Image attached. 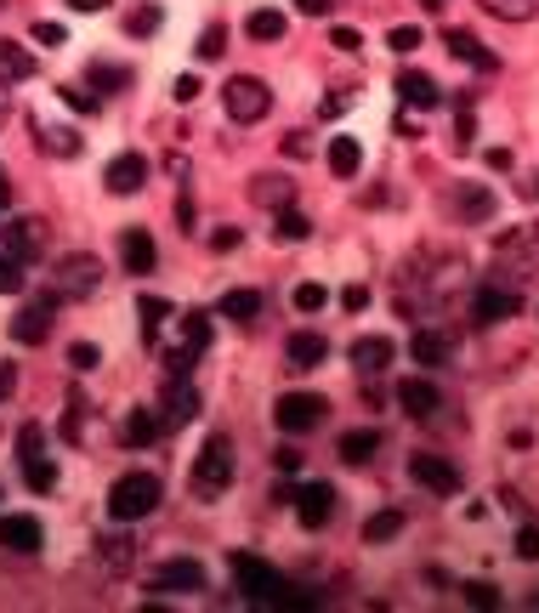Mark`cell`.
Returning a JSON list of instances; mask_svg holds the SVG:
<instances>
[{
    "label": "cell",
    "mask_w": 539,
    "mask_h": 613,
    "mask_svg": "<svg viewBox=\"0 0 539 613\" xmlns=\"http://www.w3.org/2000/svg\"><path fill=\"white\" fill-rule=\"evenodd\" d=\"M159 500H165V483L154 472H125L114 489H108V517L114 523H142V517H154Z\"/></svg>",
    "instance_id": "6da1fadb"
},
{
    "label": "cell",
    "mask_w": 539,
    "mask_h": 613,
    "mask_svg": "<svg viewBox=\"0 0 539 613\" xmlns=\"http://www.w3.org/2000/svg\"><path fill=\"white\" fill-rule=\"evenodd\" d=\"M233 579H239V596H244V602H256V608H279L284 591H290L279 568H273V562H261V557H250V551L233 557Z\"/></svg>",
    "instance_id": "7a4b0ae2"
},
{
    "label": "cell",
    "mask_w": 539,
    "mask_h": 613,
    "mask_svg": "<svg viewBox=\"0 0 539 613\" xmlns=\"http://www.w3.org/2000/svg\"><path fill=\"white\" fill-rule=\"evenodd\" d=\"M222 108L233 125H256L267 120V108H273V91H267V80H256V74H233L222 86Z\"/></svg>",
    "instance_id": "3957f363"
},
{
    "label": "cell",
    "mask_w": 539,
    "mask_h": 613,
    "mask_svg": "<svg viewBox=\"0 0 539 613\" xmlns=\"http://www.w3.org/2000/svg\"><path fill=\"white\" fill-rule=\"evenodd\" d=\"M233 443H227V432H216V438H205V449H199V460H193V489L199 494H222L227 483H233Z\"/></svg>",
    "instance_id": "277c9868"
},
{
    "label": "cell",
    "mask_w": 539,
    "mask_h": 613,
    "mask_svg": "<svg viewBox=\"0 0 539 613\" xmlns=\"http://www.w3.org/2000/svg\"><path fill=\"white\" fill-rule=\"evenodd\" d=\"M324 415H330V403L318 398V392H284V398L273 403V421H279V432H290V438L318 432V426H324Z\"/></svg>",
    "instance_id": "5b68a950"
},
{
    "label": "cell",
    "mask_w": 539,
    "mask_h": 613,
    "mask_svg": "<svg viewBox=\"0 0 539 613\" xmlns=\"http://www.w3.org/2000/svg\"><path fill=\"white\" fill-rule=\"evenodd\" d=\"M57 307H63V296H35V301H23L18 307V318H12V341L18 347H46V335H52V324H57Z\"/></svg>",
    "instance_id": "8992f818"
},
{
    "label": "cell",
    "mask_w": 539,
    "mask_h": 613,
    "mask_svg": "<svg viewBox=\"0 0 539 613\" xmlns=\"http://www.w3.org/2000/svg\"><path fill=\"white\" fill-rule=\"evenodd\" d=\"M148 591L193 596V591H205V568H199L193 557H171V562H159L154 574H148Z\"/></svg>",
    "instance_id": "52a82bcc"
},
{
    "label": "cell",
    "mask_w": 539,
    "mask_h": 613,
    "mask_svg": "<svg viewBox=\"0 0 539 613\" xmlns=\"http://www.w3.org/2000/svg\"><path fill=\"white\" fill-rule=\"evenodd\" d=\"M97 284H103V262H97V256H63V262H57V296L63 301L91 296Z\"/></svg>",
    "instance_id": "ba28073f"
},
{
    "label": "cell",
    "mask_w": 539,
    "mask_h": 613,
    "mask_svg": "<svg viewBox=\"0 0 539 613\" xmlns=\"http://www.w3.org/2000/svg\"><path fill=\"white\" fill-rule=\"evenodd\" d=\"M142 182H148V159L131 148V154H114L103 165V188L114 193V199H131V193H142Z\"/></svg>",
    "instance_id": "9c48e42d"
},
{
    "label": "cell",
    "mask_w": 539,
    "mask_h": 613,
    "mask_svg": "<svg viewBox=\"0 0 539 613\" xmlns=\"http://www.w3.org/2000/svg\"><path fill=\"white\" fill-rule=\"evenodd\" d=\"M409 477L432 494H460V466L443 455H409Z\"/></svg>",
    "instance_id": "30bf717a"
},
{
    "label": "cell",
    "mask_w": 539,
    "mask_h": 613,
    "mask_svg": "<svg viewBox=\"0 0 539 613\" xmlns=\"http://www.w3.org/2000/svg\"><path fill=\"white\" fill-rule=\"evenodd\" d=\"M290 506H296L301 528H324L335 517V489L330 483H301V489L290 494Z\"/></svg>",
    "instance_id": "8fae6325"
},
{
    "label": "cell",
    "mask_w": 539,
    "mask_h": 613,
    "mask_svg": "<svg viewBox=\"0 0 539 613\" xmlns=\"http://www.w3.org/2000/svg\"><path fill=\"white\" fill-rule=\"evenodd\" d=\"M40 540H46V534H40V517H29V511H6V517H0V545H6V551L35 557Z\"/></svg>",
    "instance_id": "7c38bea8"
},
{
    "label": "cell",
    "mask_w": 539,
    "mask_h": 613,
    "mask_svg": "<svg viewBox=\"0 0 539 613\" xmlns=\"http://www.w3.org/2000/svg\"><path fill=\"white\" fill-rule=\"evenodd\" d=\"M40 245H46V233H40L35 216H18V222H6V228H0V250H6V256H18L23 267L40 256Z\"/></svg>",
    "instance_id": "4fadbf2b"
},
{
    "label": "cell",
    "mask_w": 539,
    "mask_h": 613,
    "mask_svg": "<svg viewBox=\"0 0 539 613\" xmlns=\"http://www.w3.org/2000/svg\"><path fill=\"white\" fill-rule=\"evenodd\" d=\"M398 403H403V415H415V421H432L437 409H443V392H437L426 375H409V381H398Z\"/></svg>",
    "instance_id": "5bb4252c"
},
{
    "label": "cell",
    "mask_w": 539,
    "mask_h": 613,
    "mask_svg": "<svg viewBox=\"0 0 539 613\" xmlns=\"http://www.w3.org/2000/svg\"><path fill=\"white\" fill-rule=\"evenodd\" d=\"M188 421H199V392H193L188 375H182V381L165 386V403H159V426H188Z\"/></svg>",
    "instance_id": "9a60e30c"
},
{
    "label": "cell",
    "mask_w": 539,
    "mask_h": 613,
    "mask_svg": "<svg viewBox=\"0 0 539 613\" xmlns=\"http://www.w3.org/2000/svg\"><path fill=\"white\" fill-rule=\"evenodd\" d=\"M443 46H449V57H460V63H471V69L477 74H494L500 69V57L488 52L483 40L477 35H466V29H449V35H443Z\"/></svg>",
    "instance_id": "2e32d148"
},
{
    "label": "cell",
    "mask_w": 539,
    "mask_h": 613,
    "mask_svg": "<svg viewBox=\"0 0 539 613\" xmlns=\"http://www.w3.org/2000/svg\"><path fill=\"white\" fill-rule=\"evenodd\" d=\"M392 358H398L392 335H358V341H352V364H358V375H381Z\"/></svg>",
    "instance_id": "e0dca14e"
},
{
    "label": "cell",
    "mask_w": 539,
    "mask_h": 613,
    "mask_svg": "<svg viewBox=\"0 0 539 613\" xmlns=\"http://www.w3.org/2000/svg\"><path fill=\"white\" fill-rule=\"evenodd\" d=\"M284 358H290V369H318L324 358H330V341L318 330H296L290 341H284Z\"/></svg>",
    "instance_id": "ac0fdd59"
},
{
    "label": "cell",
    "mask_w": 539,
    "mask_h": 613,
    "mask_svg": "<svg viewBox=\"0 0 539 613\" xmlns=\"http://www.w3.org/2000/svg\"><path fill=\"white\" fill-rule=\"evenodd\" d=\"M517 313V290H500V284H488V290H477V301H471V318L477 324H500V318Z\"/></svg>",
    "instance_id": "d6986e66"
},
{
    "label": "cell",
    "mask_w": 539,
    "mask_h": 613,
    "mask_svg": "<svg viewBox=\"0 0 539 613\" xmlns=\"http://www.w3.org/2000/svg\"><path fill=\"white\" fill-rule=\"evenodd\" d=\"M120 262H125V273H154V262H159V250H154V239L142 228H131L120 239Z\"/></svg>",
    "instance_id": "ffe728a7"
},
{
    "label": "cell",
    "mask_w": 539,
    "mask_h": 613,
    "mask_svg": "<svg viewBox=\"0 0 539 613\" xmlns=\"http://www.w3.org/2000/svg\"><path fill=\"white\" fill-rule=\"evenodd\" d=\"M398 97H403V103H415V108H437V103H443L437 80H432V74H420V69H403L398 74Z\"/></svg>",
    "instance_id": "44dd1931"
},
{
    "label": "cell",
    "mask_w": 539,
    "mask_h": 613,
    "mask_svg": "<svg viewBox=\"0 0 539 613\" xmlns=\"http://www.w3.org/2000/svg\"><path fill=\"white\" fill-rule=\"evenodd\" d=\"M409 358H415V364H426V369H443L454 352H449V341H443L437 330H415V335H409Z\"/></svg>",
    "instance_id": "7402d4cb"
},
{
    "label": "cell",
    "mask_w": 539,
    "mask_h": 613,
    "mask_svg": "<svg viewBox=\"0 0 539 613\" xmlns=\"http://www.w3.org/2000/svg\"><path fill=\"white\" fill-rule=\"evenodd\" d=\"M324 159H330V171L347 182V176L364 171V142H358V137H330V154H324Z\"/></svg>",
    "instance_id": "603a6c76"
},
{
    "label": "cell",
    "mask_w": 539,
    "mask_h": 613,
    "mask_svg": "<svg viewBox=\"0 0 539 613\" xmlns=\"http://www.w3.org/2000/svg\"><path fill=\"white\" fill-rule=\"evenodd\" d=\"M0 74H6V80H35L40 63H35V52H23L18 40L0 35Z\"/></svg>",
    "instance_id": "cb8c5ba5"
},
{
    "label": "cell",
    "mask_w": 539,
    "mask_h": 613,
    "mask_svg": "<svg viewBox=\"0 0 539 613\" xmlns=\"http://www.w3.org/2000/svg\"><path fill=\"white\" fill-rule=\"evenodd\" d=\"M284 29H290V18H284V12H273V6H261V12H250V18H244V35L261 40V46L284 40Z\"/></svg>",
    "instance_id": "d4e9b609"
},
{
    "label": "cell",
    "mask_w": 539,
    "mask_h": 613,
    "mask_svg": "<svg viewBox=\"0 0 539 613\" xmlns=\"http://www.w3.org/2000/svg\"><path fill=\"white\" fill-rule=\"evenodd\" d=\"M375 449H381V432H375V426H352V432H341V460H347V466H364Z\"/></svg>",
    "instance_id": "484cf974"
},
{
    "label": "cell",
    "mask_w": 539,
    "mask_h": 613,
    "mask_svg": "<svg viewBox=\"0 0 539 613\" xmlns=\"http://www.w3.org/2000/svg\"><path fill=\"white\" fill-rule=\"evenodd\" d=\"M250 199H256V205H273V211H290L296 188H290L284 176H256V182H250Z\"/></svg>",
    "instance_id": "4316f807"
},
{
    "label": "cell",
    "mask_w": 539,
    "mask_h": 613,
    "mask_svg": "<svg viewBox=\"0 0 539 613\" xmlns=\"http://www.w3.org/2000/svg\"><path fill=\"white\" fill-rule=\"evenodd\" d=\"M216 313L233 318V324H250V318L261 313V296H256V290H227V296L216 301Z\"/></svg>",
    "instance_id": "83f0119b"
},
{
    "label": "cell",
    "mask_w": 539,
    "mask_h": 613,
    "mask_svg": "<svg viewBox=\"0 0 539 613\" xmlns=\"http://www.w3.org/2000/svg\"><path fill=\"white\" fill-rule=\"evenodd\" d=\"M403 534V511L398 506H386V511H375L364 523V545H386V540H398Z\"/></svg>",
    "instance_id": "f1b7e54d"
},
{
    "label": "cell",
    "mask_w": 539,
    "mask_h": 613,
    "mask_svg": "<svg viewBox=\"0 0 539 613\" xmlns=\"http://www.w3.org/2000/svg\"><path fill=\"white\" fill-rule=\"evenodd\" d=\"M182 347H188V352H205L210 347V313H199V307L182 313Z\"/></svg>",
    "instance_id": "f546056e"
},
{
    "label": "cell",
    "mask_w": 539,
    "mask_h": 613,
    "mask_svg": "<svg viewBox=\"0 0 539 613\" xmlns=\"http://www.w3.org/2000/svg\"><path fill=\"white\" fill-rule=\"evenodd\" d=\"M40 148H52L57 159H74L80 154V131L74 125H52V131H40Z\"/></svg>",
    "instance_id": "4dcf8cb0"
},
{
    "label": "cell",
    "mask_w": 539,
    "mask_h": 613,
    "mask_svg": "<svg viewBox=\"0 0 539 613\" xmlns=\"http://www.w3.org/2000/svg\"><path fill=\"white\" fill-rule=\"evenodd\" d=\"M483 12H488V18H505V23H528L539 6H534V0H483Z\"/></svg>",
    "instance_id": "1f68e13d"
},
{
    "label": "cell",
    "mask_w": 539,
    "mask_h": 613,
    "mask_svg": "<svg viewBox=\"0 0 539 613\" xmlns=\"http://www.w3.org/2000/svg\"><path fill=\"white\" fill-rule=\"evenodd\" d=\"M23 483H29V489H35V494H52L57 489V466H52V460H23Z\"/></svg>",
    "instance_id": "d6a6232c"
},
{
    "label": "cell",
    "mask_w": 539,
    "mask_h": 613,
    "mask_svg": "<svg viewBox=\"0 0 539 613\" xmlns=\"http://www.w3.org/2000/svg\"><path fill=\"white\" fill-rule=\"evenodd\" d=\"M159 432H165V426H159V415H148V409H137V415H131V421H125V443H154Z\"/></svg>",
    "instance_id": "836d02e7"
},
{
    "label": "cell",
    "mask_w": 539,
    "mask_h": 613,
    "mask_svg": "<svg viewBox=\"0 0 539 613\" xmlns=\"http://www.w3.org/2000/svg\"><path fill=\"white\" fill-rule=\"evenodd\" d=\"M460 211H466L471 222H483V216L494 211V193H488V188H477V182H471V188H460Z\"/></svg>",
    "instance_id": "e575fe53"
},
{
    "label": "cell",
    "mask_w": 539,
    "mask_h": 613,
    "mask_svg": "<svg viewBox=\"0 0 539 613\" xmlns=\"http://www.w3.org/2000/svg\"><path fill=\"white\" fill-rule=\"evenodd\" d=\"M23 284H29L23 262H18V256H6V250H0V296H18Z\"/></svg>",
    "instance_id": "d590c367"
},
{
    "label": "cell",
    "mask_w": 539,
    "mask_h": 613,
    "mask_svg": "<svg viewBox=\"0 0 539 613\" xmlns=\"http://www.w3.org/2000/svg\"><path fill=\"white\" fill-rule=\"evenodd\" d=\"M273 228H279V239H284V245H301V239L313 233V222H307L301 211H279V222H273Z\"/></svg>",
    "instance_id": "8d00e7d4"
},
{
    "label": "cell",
    "mask_w": 539,
    "mask_h": 613,
    "mask_svg": "<svg viewBox=\"0 0 539 613\" xmlns=\"http://www.w3.org/2000/svg\"><path fill=\"white\" fill-rule=\"evenodd\" d=\"M324 307H330L324 284H296V313H324Z\"/></svg>",
    "instance_id": "74e56055"
},
{
    "label": "cell",
    "mask_w": 539,
    "mask_h": 613,
    "mask_svg": "<svg viewBox=\"0 0 539 613\" xmlns=\"http://www.w3.org/2000/svg\"><path fill=\"white\" fill-rule=\"evenodd\" d=\"M460 596H466L471 608H500V591H494L488 579H466V585H460Z\"/></svg>",
    "instance_id": "f35d334b"
},
{
    "label": "cell",
    "mask_w": 539,
    "mask_h": 613,
    "mask_svg": "<svg viewBox=\"0 0 539 613\" xmlns=\"http://www.w3.org/2000/svg\"><path fill=\"white\" fill-rule=\"evenodd\" d=\"M91 86H108V91H120L125 80H131V69H120V63H91V74H86Z\"/></svg>",
    "instance_id": "ab89813d"
},
{
    "label": "cell",
    "mask_w": 539,
    "mask_h": 613,
    "mask_svg": "<svg viewBox=\"0 0 539 613\" xmlns=\"http://www.w3.org/2000/svg\"><path fill=\"white\" fill-rule=\"evenodd\" d=\"M222 52H227V29L222 23H210L205 35H199V63H216Z\"/></svg>",
    "instance_id": "60d3db41"
},
{
    "label": "cell",
    "mask_w": 539,
    "mask_h": 613,
    "mask_svg": "<svg viewBox=\"0 0 539 613\" xmlns=\"http://www.w3.org/2000/svg\"><path fill=\"white\" fill-rule=\"evenodd\" d=\"M40 443H46V426L29 421V426L18 432V460H35V455H40Z\"/></svg>",
    "instance_id": "b9f144b4"
},
{
    "label": "cell",
    "mask_w": 539,
    "mask_h": 613,
    "mask_svg": "<svg viewBox=\"0 0 539 613\" xmlns=\"http://www.w3.org/2000/svg\"><path fill=\"white\" fill-rule=\"evenodd\" d=\"M171 318V301H159V296H142V324H148V335H159V324Z\"/></svg>",
    "instance_id": "7bdbcfd3"
},
{
    "label": "cell",
    "mask_w": 539,
    "mask_h": 613,
    "mask_svg": "<svg viewBox=\"0 0 539 613\" xmlns=\"http://www.w3.org/2000/svg\"><path fill=\"white\" fill-rule=\"evenodd\" d=\"M69 364L80 369V375H86V369H97V364H103V352L91 347V341H74V347H69Z\"/></svg>",
    "instance_id": "ee69618b"
},
{
    "label": "cell",
    "mask_w": 539,
    "mask_h": 613,
    "mask_svg": "<svg viewBox=\"0 0 539 613\" xmlns=\"http://www.w3.org/2000/svg\"><path fill=\"white\" fill-rule=\"evenodd\" d=\"M386 46H392V52H415V46H420V29H415V23H398V29L386 35Z\"/></svg>",
    "instance_id": "f6af8a7d"
},
{
    "label": "cell",
    "mask_w": 539,
    "mask_h": 613,
    "mask_svg": "<svg viewBox=\"0 0 539 613\" xmlns=\"http://www.w3.org/2000/svg\"><path fill=\"white\" fill-rule=\"evenodd\" d=\"M517 557H522V562H539V528H534V523L517 528Z\"/></svg>",
    "instance_id": "bcb514c9"
},
{
    "label": "cell",
    "mask_w": 539,
    "mask_h": 613,
    "mask_svg": "<svg viewBox=\"0 0 539 613\" xmlns=\"http://www.w3.org/2000/svg\"><path fill=\"white\" fill-rule=\"evenodd\" d=\"M131 35H154L159 29V6H142V12H131V23H125Z\"/></svg>",
    "instance_id": "7dc6e473"
},
{
    "label": "cell",
    "mask_w": 539,
    "mask_h": 613,
    "mask_svg": "<svg viewBox=\"0 0 539 613\" xmlns=\"http://www.w3.org/2000/svg\"><path fill=\"white\" fill-rule=\"evenodd\" d=\"M193 358H199V352H188V347H171V352H165V369H171L176 381H182V375H188V369H193Z\"/></svg>",
    "instance_id": "c3c4849f"
},
{
    "label": "cell",
    "mask_w": 539,
    "mask_h": 613,
    "mask_svg": "<svg viewBox=\"0 0 539 613\" xmlns=\"http://www.w3.org/2000/svg\"><path fill=\"white\" fill-rule=\"evenodd\" d=\"M330 46H335V52H358L364 35H358V29H330Z\"/></svg>",
    "instance_id": "681fc988"
},
{
    "label": "cell",
    "mask_w": 539,
    "mask_h": 613,
    "mask_svg": "<svg viewBox=\"0 0 539 613\" xmlns=\"http://www.w3.org/2000/svg\"><path fill=\"white\" fill-rule=\"evenodd\" d=\"M341 307H347V313H364V307H369V290H364V284H347V290H341Z\"/></svg>",
    "instance_id": "f907efd6"
},
{
    "label": "cell",
    "mask_w": 539,
    "mask_h": 613,
    "mask_svg": "<svg viewBox=\"0 0 539 613\" xmlns=\"http://www.w3.org/2000/svg\"><path fill=\"white\" fill-rule=\"evenodd\" d=\"M273 466H279L284 477H290V472H301V449H296V443H284L279 455H273Z\"/></svg>",
    "instance_id": "816d5d0a"
},
{
    "label": "cell",
    "mask_w": 539,
    "mask_h": 613,
    "mask_svg": "<svg viewBox=\"0 0 539 613\" xmlns=\"http://www.w3.org/2000/svg\"><path fill=\"white\" fill-rule=\"evenodd\" d=\"M35 40H40V46H63V23H46V18H40L35 23Z\"/></svg>",
    "instance_id": "f5cc1de1"
},
{
    "label": "cell",
    "mask_w": 539,
    "mask_h": 613,
    "mask_svg": "<svg viewBox=\"0 0 539 613\" xmlns=\"http://www.w3.org/2000/svg\"><path fill=\"white\" fill-rule=\"evenodd\" d=\"M330 6H335V0H296L301 18H330Z\"/></svg>",
    "instance_id": "db71d44e"
},
{
    "label": "cell",
    "mask_w": 539,
    "mask_h": 613,
    "mask_svg": "<svg viewBox=\"0 0 539 613\" xmlns=\"http://www.w3.org/2000/svg\"><path fill=\"white\" fill-rule=\"evenodd\" d=\"M63 103L80 108V114H97V97H86V91H63Z\"/></svg>",
    "instance_id": "11a10c76"
},
{
    "label": "cell",
    "mask_w": 539,
    "mask_h": 613,
    "mask_svg": "<svg viewBox=\"0 0 539 613\" xmlns=\"http://www.w3.org/2000/svg\"><path fill=\"white\" fill-rule=\"evenodd\" d=\"M18 392V364H0V398H12Z\"/></svg>",
    "instance_id": "9f6ffc18"
},
{
    "label": "cell",
    "mask_w": 539,
    "mask_h": 613,
    "mask_svg": "<svg viewBox=\"0 0 539 613\" xmlns=\"http://www.w3.org/2000/svg\"><path fill=\"white\" fill-rule=\"evenodd\" d=\"M193 97H199V80H193V74H182V80H176V103H193Z\"/></svg>",
    "instance_id": "6f0895ef"
},
{
    "label": "cell",
    "mask_w": 539,
    "mask_h": 613,
    "mask_svg": "<svg viewBox=\"0 0 539 613\" xmlns=\"http://www.w3.org/2000/svg\"><path fill=\"white\" fill-rule=\"evenodd\" d=\"M284 154H290V159H307L313 148H307V137H284Z\"/></svg>",
    "instance_id": "680465c9"
},
{
    "label": "cell",
    "mask_w": 539,
    "mask_h": 613,
    "mask_svg": "<svg viewBox=\"0 0 539 613\" xmlns=\"http://www.w3.org/2000/svg\"><path fill=\"white\" fill-rule=\"evenodd\" d=\"M210 245H216V250H239V228H222Z\"/></svg>",
    "instance_id": "91938a15"
},
{
    "label": "cell",
    "mask_w": 539,
    "mask_h": 613,
    "mask_svg": "<svg viewBox=\"0 0 539 613\" xmlns=\"http://www.w3.org/2000/svg\"><path fill=\"white\" fill-rule=\"evenodd\" d=\"M483 159H488V165H494V171H511V154H505V148H488Z\"/></svg>",
    "instance_id": "94428289"
},
{
    "label": "cell",
    "mask_w": 539,
    "mask_h": 613,
    "mask_svg": "<svg viewBox=\"0 0 539 613\" xmlns=\"http://www.w3.org/2000/svg\"><path fill=\"white\" fill-rule=\"evenodd\" d=\"M74 12H108V0H69Z\"/></svg>",
    "instance_id": "6125c7cd"
},
{
    "label": "cell",
    "mask_w": 539,
    "mask_h": 613,
    "mask_svg": "<svg viewBox=\"0 0 539 613\" xmlns=\"http://www.w3.org/2000/svg\"><path fill=\"white\" fill-rule=\"evenodd\" d=\"M12 205V182H6V171H0V211Z\"/></svg>",
    "instance_id": "be15d7a7"
},
{
    "label": "cell",
    "mask_w": 539,
    "mask_h": 613,
    "mask_svg": "<svg viewBox=\"0 0 539 613\" xmlns=\"http://www.w3.org/2000/svg\"><path fill=\"white\" fill-rule=\"evenodd\" d=\"M426 6H443V0H426Z\"/></svg>",
    "instance_id": "e7e4bbea"
},
{
    "label": "cell",
    "mask_w": 539,
    "mask_h": 613,
    "mask_svg": "<svg viewBox=\"0 0 539 613\" xmlns=\"http://www.w3.org/2000/svg\"><path fill=\"white\" fill-rule=\"evenodd\" d=\"M0 6H6V0H0Z\"/></svg>",
    "instance_id": "03108f58"
}]
</instances>
